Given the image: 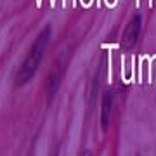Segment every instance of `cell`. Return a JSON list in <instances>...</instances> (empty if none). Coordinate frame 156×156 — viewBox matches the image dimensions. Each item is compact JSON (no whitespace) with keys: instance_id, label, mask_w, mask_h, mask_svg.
I'll return each mask as SVG.
<instances>
[{"instance_id":"obj_3","label":"cell","mask_w":156,"mask_h":156,"mask_svg":"<svg viewBox=\"0 0 156 156\" xmlns=\"http://www.w3.org/2000/svg\"><path fill=\"white\" fill-rule=\"evenodd\" d=\"M111 106H113V92L111 90H106L104 97H102V109H101V125H102V128H108Z\"/></svg>"},{"instance_id":"obj_2","label":"cell","mask_w":156,"mask_h":156,"mask_svg":"<svg viewBox=\"0 0 156 156\" xmlns=\"http://www.w3.org/2000/svg\"><path fill=\"white\" fill-rule=\"evenodd\" d=\"M140 16H134L130 19V23L127 24V28L123 31V47L125 49H132L135 44H137V40H139V35H140Z\"/></svg>"},{"instance_id":"obj_1","label":"cell","mask_w":156,"mask_h":156,"mask_svg":"<svg viewBox=\"0 0 156 156\" xmlns=\"http://www.w3.org/2000/svg\"><path fill=\"white\" fill-rule=\"evenodd\" d=\"M49 40H50V26H45V28L40 31V35L37 37V40L33 42L31 49L28 50L26 59L23 61L21 68L17 69L16 78H14V85H16V87H23L26 82H30V78L33 76L35 71L38 69V64H40V61H42L45 47L49 45Z\"/></svg>"}]
</instances>
